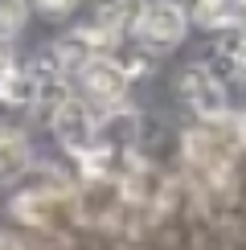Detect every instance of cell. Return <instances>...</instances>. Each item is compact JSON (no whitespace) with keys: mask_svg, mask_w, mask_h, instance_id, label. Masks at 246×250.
I'll use <instances>...</instances> for the list:
<instances>
[{"mask_svg":"<svg viewBox=\"0 0 246 250\" xmlns=\"http://www.w3.org/2000/svg\"><path fill=\"white\" fill-rule=\"evenodd\" d=\"M25 17H29V4H25V0H0V37L20 33Z\"/></svg>","mask_w":246,"mask_h":250,"instance_id":"8","label":"cell"},{"mask_svg":"<svg viewBox=\"0 0 246 250\" xmlns=\"http://www.w3.org/2000/svg\"><path fill=\"white\" fill-rule=\"evenodd\" d=\"M54 131H58V140L66 144L70 152H78V156H86L99 144V123L86 111V103H78V99H62L54 107Z\"/></svg>","mask_w":246,"mask_h":250,"instance_id":"2","label":"cell"},{"mask_svg":"<svg viewBox=\"0 0 246 250\" xmlns=\"http://www.w3.org/2000/svg\"><path fill=\"white\" fill-rule=\"evenodd\" d=\"M140 13H144V0H107V4L99 8V25L107 29V33H136L140 25Z\"/></svg>","mask_w":246,"mask_h":250,"instance_id":"5","label":"cell"},{"mask_svg":"<svg viewBox=\"0 0 246 250\" xmlns=\"http://www.w3.org/2000/svg\"><path fill=\"white\" fill-rule=\"evenodd\" d=\"M230 17L234 0H197V8H193V21L201 29H230Z\"/></svg>","mask_w":246,"mask_h":250,"instance_id":"7","label":"cell"},{"mask_svg":"<svg viewBox=\"0 0 246 250\" xmlns=\"http://www.w3.org/2000/svg\"><path fill=\"white\" fill-rule=\"evenodd\" d=\"M230 25H238L242 33H246V0H234V17H230Z\"/></svg>","mask_w":246,"mask_h":250,"instance_id":"12","label":"cell"},{"mask_svg":"<svg viewBox=\"0 0 246 250\" xmlns=\"http://www.w3.org/2000/svg\"><path fill=\"white\" fill-rule=\"evenodd\" d=\"M29 168V144L20 131H0V176L13 181Z\"/></svg>","mask_w":246,"mask_h":250,"instance_id":"6","label":"cell"},{"mask_svg":"<svg viewBox=\"0 0 246 250\" xmlns=\"http://www.w3.org/2000/svg\"><path fill=\"white\" fill-rule=\"evenodd\" d=\"M82 90L102 107H119L127 95V70L115 58H90L82 66Z\"/></svg>","mask_w":246,"mask_h":250,"instance_id":"4","label":"cell"},{"mask_svg":"<svg viewBox=\"0 0 246 250\" xmlns=\"http://www.w3.org/2000/svg\"><path fill=\"white\" fill-rule=\"evenodd\" d=\"M181 95L189 99V107L201 119H222L226 115V86L218 82L209 66H189L181 74Z\"/></svg>","mask_w":246,"mask_h":250,"instance_id":"3","label":"cell"},{"mask_svg":"<svg viewBox=\"0 0 246 250\" xmlns=\"http://www.w3.org/2000/svg\"><path fill=\"white\" fill-rule=\"evenodd\" d=\"M184 29H189V17H184L181 4H172V0H152V4H144V13H140L136 37L148 49H172L184 37Z\"/></svg>","mask_w":246,"mask_h":250,"instance_id":"1","label":"cell"},{"mask_svg":"<svg viewBox=\"0 0 246 250\" xmlns=\"http://www.w3.org/2000/svg\"><path fill=\"white\" fill-rule=\"evenodd\" d=\"M13 74H17V70H13V58H8L4 41H0V95H4V86L13 82Z\"/></svg>","mask_w":246,"mask_h":250,"instance_id":"10","label":"cell"},{"mask_svg":"<svg viewBox=\"0 0 246 250\" xmlns=\"http://www.w3.org/2000/svg\"><path fill=\"white\" fill-rule=\"evenodd\" d=\"M33 4L41 8V13H49V17H66L70 8L78 4V0H33Z\"/></svg>","mask_w":246,"mask_h":250,"instance_id":"9","label":"cell"},{"mask_svg":"<svg viewBox=\"0 0 246 250\" xmlns=\"http://www.w3.org/2000/svg\"><path fill=\"white\" fill-rule=\"evenodd\" d=\"M230 58H234V70H238V74H246V33L238 37V45L230 49Z\"/></svg>","mask_w":246,"mask_h":250,"instance_id":"11","label":"cell"}]
</instances>
